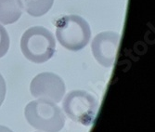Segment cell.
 Here are the masks:
<instances>
[{
    "label": "cell",
    "mask_w": 155,
    "mask_h": 132,
    "mask_svg": "<svg viewBox=\"0 0 155 132\" xmlns=\"http://www.w3.org/2000/svg\"><path fill=\"white\" fill-rule=\"evenodd\" d=\"M27 122L43 132H59L65 125V115L53 101L36 100L29 102L24 110Z\"/></svg>",
    "instance_id": "cell-1"
},
{
    "label": "cell",
    "mask_w": 155,
    "mask_h": 132,
    "mask_svg": "<svg viewBox=\"0 0 155 132\" xmlns=\"http://www.w3.org/2000/svg\"><path fill=\"white\" fill-rule=\"evenodd\" d=\"M21 49L27 60L35 63H43L53 57L56 51V40L47 28L35 26L22 35Z\"/></svg>",
    "instance_id": "cell-2"
},
{
    "label": "cell",
    "mask_w": 155,
    "mask_h": 132,
    "mask_svg": "<svg viewBox=\"0 0 155 132\" xmlns=\"http://www.w3.org/2000/svg\"><path fill=\"white\" fill-rule=\"evenodd\" d=\"M91 36L87 22L78 15H67L56 22V37L68 50L78 51L86 47Z\"/></svg>",
    "instance_id": "cell-3"
},
{
    "label": "cell",
    "mask_w": 155,
    "mask_h": 132,
    "mask_svg": "<svg viewBox=\"0 0 155 132\" xmlns=\"http://www.w3.org/2000/svg\"><path fill=\"white\" fill-rule=\"evenodd\" d=\"M65 113L73 121L89 126L94 123L98 108L97 99L84 90H73L67 94L63 103Z\"/></svg>",
    "instance_id": "cell-4"
},
{
    "label": "cell",
    "mask_w": 155,
    "mask_h": 132,
    "mask_svg": "<svg viewBox=\"0 0 155 132\" xmlns=\"http://www.w3.org/2000/svg\"><path fill=\"white\" fill-rule=\"evenodd\" d=\"M64 81L53 73H41L31 82L30 91L36 99L48 100L58 103L65 93Z\"/></svg>",
    "instance_id": "cell-5"
},
{
    "label": "cell",
    "mask_w": 155,
    "mask_h": 132,
    "mask_svg": "<svg viewBox=\"0 0 155 132\" xmlns=\"http://www.w3.org/2000/svg\"><path fill=\"white\" fill-rule=\"evenodd\" d=\"M120 37V35L115 32H102L94 37L91 49L98 63L108 68L114 64L117 58Z\"/></svg>",
    "instance_id": "cell-6"
},
{
    "label": "cell",
    "mask_w": 155,
    "mask_h": 132,
    "mask_svg": "<svg viewBox=\"0 0 155 132\" xmlns=\"http://www.w3.org/2000/svg\"><path fill=\"white\" fill-rule=\"evenodd\" d=\"M22 14L21 0H0V22L11 24L16 22Z\"/></svg>",
    "instance_id": "cell-7"
},
{
    "label": "cell",
    "mask_w": 155,
    "mask_h": 132,
    "mask_svg": "<svg viewBox=\"0 0 155 132\" xmlns=\"http://www.w3.org/2000/svg\"><path fill=\"white\" fill-rule=\"evenodd\" d=\"M53 3L54 0H22L26 12L33 17L45 15L51 8Z\"/></svg>",
    "instance_id": "cell-8"
},
{
    "label": "cell",
    "mask_w": 155,
    "mask_h": 132,
    "mask_svg": "<svg viewBox=\"0 0 155 132\" xmlns=\"http://www.w3.org/2000/svg\"><path fill=\"white\" fill-rule=\"evenodd\" d=\"M9 48V36L7 30L0 24V58L6 55Z\"/></svg>",
    "instance_id": "cell-9"
},
{
    "label": "cell",
    "mask_w": 155,
    "mask_h": 132,
    "mask_svg": "<svg viewBox=\"0 0 155 132\" xmlns=\"http://www.w3.org/2000/svg\"><path fill=\"white\" fill-rule=\"evenodd\" d=\"M6 91H7V86H6V82L3 76L0 74V106L2 105L3 101L6 97Z\"/></svg>",
    "instance_id": "cell-10"
},
{
    "label": "cell",
    "mask_w": 155,
    "mask_h": 132,
    "mask_svg": "<svg viewBox=\"0 0 155 132\" xmlns=\"http://www.w3.org/2000/svg\"><path fill=\"white\" fill-rule=\"evenodd\" d=\"M0 132H13V131L11 129H9L8 127H7L0 126Z\"/></svg>",
    "instance_id": "cell-11"
}]
</instances>
